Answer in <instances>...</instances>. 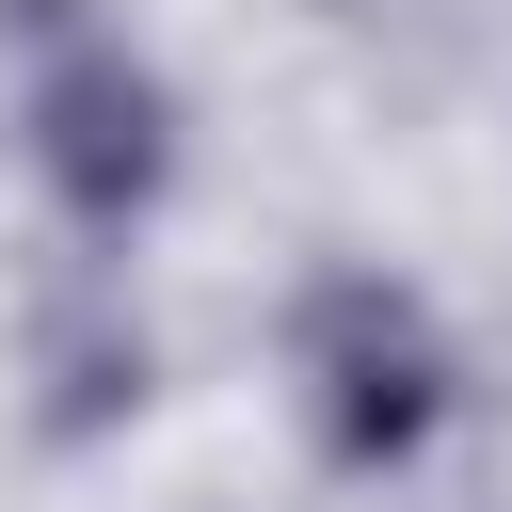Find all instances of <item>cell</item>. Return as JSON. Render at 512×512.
Segmentation results:
<instances>
[{
    "label": "cell",
    "instance_id": "6da1fadb",
    "mask_svg": "<svg viewBox=\"0 0 512 512\" xmlns=\"http://www.w3.org/2000/svg\"><path fill=\"white\" fill-rule=\"evenodd\" d=\"M288 368H304V416H320L336 464H416L432 416H448V336L384 272H320L304 320H288Z\"/></svg>",
    "mask_w": 512,
    "mask_h": 512
},
{
    "label": "cell",
    "instance_id": "7a4b0ae2",
    "mask_svg": "<svg viewBox=\"0 0 512 512\" xmlns=\"http://www.w3.org/2000/svg\"><path fill=\"white\" fill-rule=\"evenodd\" d=\"M32 160H48V192L112 240V224H144L160 176H176V96H160L112 32H48V64H32Z\"/></svg>",
    "mask_w": 512,
    "mask_h": 512
}]
</instances>
